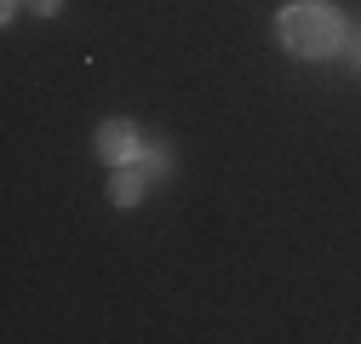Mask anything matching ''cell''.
<instances>
[{
  "label": "cell",
  "mask_w": 361,
  "mask_h": 344,
  "mask_svg": "<svg viewBox=\"0 0 361 344\" xmlns=\"http://www.w3.org/2000/svg\"><path fill=\"white\" fill-rule=\"evenodd\" d=\"M18 6H23V0H0V18L12 23V18H18Z\"/></svg>",
  "instance_id": "cell-7"
},
{
  "label": "cell",
  "mask_w": 361,
  "mask_h": 344,
  "mask_svg": "<svg viewBox=\"0 0 361 344\" xmlns=\"http://www.w3.org/2000/svg\"><path fill=\"white\" fill-rule=\"evenodd\" d=\"M23 6H29L35 18H58V12H63V0H23Z\"/></svg>",
  "instance_id": "cell-5"
},
{
  "label": "cell",
  "mask_w": 361,
  "mask_h": 344,
  "mask_svg": "<svg viewBox=\"0 0 361 344\" xmlns=\"http://www.w3.org/2000/svg\"><path fill=\"white\" fill-rule=\"evenodd\" d=\"M144 190H149V172L132 161V166H115V178H109V201L126 212V207H138L144 201Z\"/></svg>",
  "instance_id": "cell-3"
},
{
  "label": "cell",
  "mask_w": 361,
  "mask_h": 344,
  "mask_svg": "<svg viewBox=\"0 0 361 344\" xmlns=\"http://www.w3.org/2000/svg\"><path fill=\"white\" fill-rule=\"evenodd\" d=\"M138 166L149 172V178H166V172H172V144H161V138H144V155H138Z\"/></svg>",
  "instance_id": "cell-4"
},
{
  "label": "cell",
  "mask_w": 361,
  "mask_h": 344,
  "mask_svg": "<svg viewBox=\"0 0 361 344\" xmlns=\"http://www.w3.org/2000/svg\"><path fill=\"white\" fill-rule=\"evenodd\" d=\"M276 40H281V52H293L304 63H327L350 47V23L333 0H287L276 12Z\"/></svg>",
  "instance_id": "cell-1"
},
{
  "label": "cell",
  "mask_w": 361,
  "mask_h": 344,
  "mask_svg": "<svg viewBox=\"0 0 361 344\" xmlns=\"http://www.w3.org/2000/svg\"><path fill=\"white\" fill-rule=\"evenodd\" d=\"M344 52H350V63H355V69H361V23H355V29H350V47H344Z\"/></svg>",
  "instance_id": "cell-6"
},
{
  "label": "cell",
  "mask_w": 361,
  "mask_h": 344,
  "mask_svg": "<svg viewBox=\"0 0 361 344\" xmlns=\"http://www.w3.org/2000/svg\"><path fill=\"white\" fill-rule=\"evenodd\" d=\"M92 149H98V161H104V166H132V161L144 155V133H138V126H132L126 115H109V121L98 126Z\"/></svg>",
  "instance_id": "cell-2"
}]
</instances>
